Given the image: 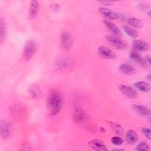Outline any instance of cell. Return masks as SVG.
<instances>
[{
	"label": "cell",
	"instance_id": "cell-1",
	"mask_svg": "<svg viewBox=\"0 0 151 151\" xmlns=\"http://www.w3.org/2000/svg\"><path fill=\"white\" fill-rule=\"evenodd\" d=\"M63 104L61 93L55 90H51L48 96L47 105L50 113L52 116L57 114L61 110Z\"/></svg>",
	"mask_w": 151,
	"mask_h": 151
},
{
	"label": "cell",
	"instance_id": "cell-2",
	"mask_svg": "<svg viewBox=\"0 0 151 151\" xmlns=\"http://www.w3.org/2000/svg\"><path fill=\"white\" fill-rule=\"evenodd\" d=\"M37 47V43L34 40H30L28 41L24 47L22 58L25 61L29 60L36 53Z\"/></svg>",
	"mask_w": 151,
	"mask_h": 151
},
{
	"label": "cell",
	"instance_id": "cell-3",
	"mask_svg": "<svg viewBox=\"0 0 151 151\" xmlns=\"http://www.w3.org/2000/svg\"><path fill=\"white\" fill-rule=\"evenodd\" d=\"M73 119L74 122L80 125L86 126L87 124V115L83 109L78 107L76 109L73 114Z\"/></svg>",
	"mask_w": 151,
	"mask_h": 151
},
{
	"label": "cell",
	"instance_id": "cell-4",
	"mask_svg": "<svg viewBox=\"0 0 151 151\" xmlns=\"http://www.w3.org/2000/svg\"><path fill=\"white\" fill-rule=\"evenodd\" d=\"M12 132V125L11 122L5 120H2L0 123V134L2 139L8 138Z\"/></svg>",
	"mask_w": 151,
	"mask_h": 151
},
{
	"label": "cell",
	"instance_id": "cell-5",
	"mask_svg": "<svg viewBox=\"0 0 151 151\" xmlns=\"http://www.w3.org/2000/svg\"><path fill=\"white\" fill-rule=\"evenodd\" d=\"M106 38L110 44L117 49L124 50L127 47L126 42L117 36L108 34L106 35Z\"/></svg>",
	"mask_w": 151,
	"mask_h": 151
},
{
	"label": "cell",
	"instance_id": "cell-6",
	"mask_svg": "<svg viewBox=\"0 0 151 151\" xmlns=\"http://www.w3.org/2000/svg\"><path fill=\"white\" fill-rule=\"evenodd\" d=\"M61 46L65 51H68L71 47L73 44V38L71 35L68 32H63L60 36Z\"/></svg>",
	"mask_w": 151,
	"mask_h": 151
},
{
	"label": "cell",
	"instance_id": "cell-7",
	"mask_svg": "<svg viewBox=\"0 0 151 151\" xmlns=\"http://www.w3.org/2000/svg\"><path fill=\"white\" fill-rule=\"evenodd\" d=\"M97 52L99 55L103 58L112 60L116 57V54L111 49L106 46L99 47L97 49Z\"/></svg>",
	"mask_w": 151,
	"mask_h": 151
},
{
	"label": "cell",
	"instance_id": "cell-8",
	"mask_svg": "<svg viewBox=\"0 0 151 151\" xmlns=\"http://www.w3.org/2000/svg\"><path fill=\"white\" fill-rule=\"evenodd\" d=\"M102 22L103 24L107 28V29L113 34V35L117 37L122 35V34L120 29L113 22L107 19H103L102 21Z\"/></svg>",
	"mask_w": 151,
	"mask_h": 151
},
{
	"label": "cell",
	"instance_id": "cell-9",
	"mask_svg": "<svg viewBox=\"0 0 151 151\" xmlns=\"http://www.w3.org/2000/svg\"><path fill=\"white\" fill-rule=\"evenodd\" d=\"M119 88L122 93L129 98L134 99L137 96L136 90L130 86L124 84H120Z\"/></svg>",
	"mask_w": 151,
	"mask_h": 151
},
{
	"label": "cell",
	"instance_id": "cell-10",
	"mask_svg": "<svg viewBox=\"0 0 151 151\" xmlns=\"http://www.w3.org/2000/svg\"><path fill=\"white\" fill-rule=\"evenodd\" d=\"M99 11L103 16L110 19H116L119 17V14L117 12L106 8H99Z\"/></svg>",
	"mask_w": 151,
	"mask_h": 151
},
{
	"label": "cell",
	"instance_id": "cell-11",
	"mask_svg": "<svg viewBox=\"0 0 151 151\" xmlns=\"http://www.w3.org/2000/svg\"><path fill=\"white\" fill-rule=\"evenodd\" d=\"M28 91L30 96L35 99H40L42 97V93L38 86L35 84L30 85L28 88Z\"/></svg>",
	"mask_w": 151,
	"mask_h": 151
},
{
	"label": "cell",
	"instance_id": "cell-12",
	"mask_svg": "<svg viewBox=\"0 0 151 151\" xmlns=\"http://www.w3.org/2000/svg\"><path fill=\"white\" fill-rule=\"evenodd\" d=\"M132 109L138 114L143 117H147L150 115V111L147 107L140 105V104H133L132 106Z\"/></svg>",
	"mask_w": 151,
	"mask_h": 151
},
{
	"label": "cell",
	"instance_id": "cell-13",
	"mask_svg": "<svg viewBox=\"0 0 151 151\" xmlns=\"http://www.w3.org/2000/svg\"><path fill=\"white\" fill-rule=\"evenodd\" d=\"M132 45L134 49L139 51H146L149 49V44L140 40H136L132 42Z\"/></svg>",
	"mask_w": 151,
	"mask_h": 151
},
{
	"label": "cell",
	"instance_id": "cell-14",
	"mask_svg": "<svg viewBox=\"0 0 151 151\" xmlns=\"http://www.w3.org/2000/svg\"><path fill=\"white\" fill-rule=\"evenodd\" d=\"M89 146L96 150H107L104 143L99 139H93L88 142Z\"/></svg>",
	"mask_w": 151,
	"mask_h": 151
},
{
	"label": "cell",
	"instance_id": "cell-15",
	"mask_svg": "<svg viewBox=\"0 0 151 151\" xmlns=\"http://www.w3.org/2000/svg\"><path fill=\"white\" fill-rule=\"evenodd\" d=\"M129 58L134 63L142 67H147V64L145 61V59L143 58L139 54L135 52H130L129 54Z\"/></svg>",
	"mask_w": 151,
	"mask_h": 151
},
{
	"label": "cell",
	"instance_id": "cell-16",
	"mask_svg": "<svg viewBox=\"0 0 151 151\" xmlns=\"http://www.w3.org/2000/svg\"><path fill=\"white\" fill-rule=\"evenodd\" d=\"M125 139L129 144L133 145L137 143L139 137L137 133L134 130L130 129L126 132Z\"/></svg>",
	"mask_w": 151,
	"mask_h": 151
},
{
	"label": "cell",
	"instance_id": "cell-17",
	"mask_svg": "<svg viewBox=\"0 0 151 151\" xmlns=\"http://www.w3.org/2000/svg\"><path fill=\"white\" fill-rule=\"evenodd\" d=\"M7 35V27L5 20L4 18L0 19V40L2 43L6 39Z\"/></svg>",
	"mask_w": 151,
	"mask_h": 151
},
{
	"label": "cell",
	"instance_id": "cell-18",
	"mask_svg": "<svg viewBox=\"0 0 151 151\" xmlns=\"http://www.w3.org/2000/svg\"><path fill=\"white\" fill-rule=\"evenodd\" d=\"M119 70L122 73L126 75H132L134 74L135 73L134 68L131 64L126 63L120 64L119 67Z\"/></svg>",
	"mask_w": 151,
	"mask_h": 151
},
{
	"label": "cell",
	"instance_id": "cell-19",
	"mask_svg": "<svg viewBox=\"0 0 151 151\" xmlns=\"http://www.w3.org/2000/svg\"><path fill=\"white\" fill-rule=\"evenodd\" d=\"M134 86L138 90L142 92L147 93L150 90V86L149 83L143 81H136L134 83Z\"/></svg>",
	"mask_w": 151,
	"mask_h": 151
},
{
	"label": "cell",
	"instance_id": "cell-20",
	"mask_svg": "<svg viewBox=\"0 0 151 151\" xmlns=\"http://www.w3.org/2000/svg\"><path fill=\"white\" fill-rule=\"evenodd\" d=\"M38 12V3L36 1H32L30 4L29 17L31 19H34Z\"/></svg>",
	"mask_w": 151,
	"mask_h": 151
},
{
	"label": "cell",
	"instance_id": "cell-21",
	"mask_svg": "<svg viewBox=\"0 0 151 151\" xmlns=\"http://www.w3.org/2000/svg\"><path fill=\"white\" fill-rule=\"evenodd\" d=\"M122 28L124 33L130 38H136L138 37V33L137 31L132 27L127 25H123L122 27Z\"/></svg>",
	"mask_w": 151,
	"mask_h": 151
},
{
	"label": "cell",
	"instance_id": "cell-22",
	"mask_svg": "<svg viewBox=\"0 0 151 151\" xmlns=\"http://www.w3.org/2000/svg\"><path fill=\"white\" fill-rule=\"evenodd\" d=\"M127 22L129 24V25L136 28L139 29L143 27V22H142V21L136 18H129L127 19Z\"/></svg>",
	"mask_w": 151,
	"mask_h": 151
},
{
	"label": "cell",
	"instance_id": "cell-23",
	"mask_svg": "<svg viewBox=\"0 0 151 151\" xmlns=\"http://www.w3.org/2000/svg\"><path fill=\"white\" fill-rule=\"evenodd\" d=\"M108 124L116 133L119 135H122L123 134V130L120 124L111 121H108Z\"/></svg>",
	"mask_w": 151,
	"mask_h": 151
},
{
	"label": "cell",
	"instance_id": "cell-24",
	"mask_svg": "<svg viewBox=\"0 0 151 151\" xmlns=\"http://www.w3.org/2000/svg\"><path fill=\"white\" fill-rule=\"evenodd\" d=\"M69 61L66 58H62L57 61V66L61 70L66 68L68 65Z\"/></svg>",
	"mask_w": 151,
	"mask_h": 151
},
{
	"label": "cell",
	"instance_id": "cell-25",
	"mask_svg": "<svg viewBox=\"0 0 151 151\" xmlns=\"http://www.w3.org/2000/svg\"><path fill=\"white\" fill-rule=\"evenodd\" d=\"M135 150L138 151H147L150 150L149 145L146 142L139 143L135 147Z\"/></svg>",
	"mask_w": 151,
	"mask_h": 151
},
{
	"label": "cell",
	"instance_id": "cell-26",
	"mask_svg": "<svg viewBox=\"0 0 151 151\" xmlns=\"http://www.w3.org/2000/svg\"><path fill=\"white\" fill-rule=\"evenodd\" d=\"M111 143L116 145V146H120L121 145L123 142V140L122 137H119V136H114L111 138Z\"/></svg>",
	"mask_w": 151,
	"mask_h": 151
},
{
	"label": "cell",
	"instance_id": "cell-27",
	"mask_svg": "<svg viewBox=\"0 0 151 151\" xmlns=\"http://www.w3.org/2000/svg\"><path fill=\"white\" fill-rule=\"evenodd\" d=\"M142 133H143V134L146 136V137H147L149 140H150L151 139V135H150V129L147 128V127H143L142 129Z\"/></svg>",
	"mask_w": 151,
	"mask_h": 151
},
{
	"label": "cell",
	"instance_id": "cell-28",
	"mask_svg": "<svg viewBox=\"0 0 151 151\" xmlns=\"http://www.w3.org/2000/svg\"><path fill=\"white\" fill-rule=\"evenodd\" d=\"M12 113L15 116L16 115L19 116V114H21V109L18 107L14 106V107L12 108Z\"/></svg>",
	"mask_w": 151,
	"mask_h": 151
},
{
	"label": "cell",
	"instance_id": "cell-29",
	"mask_svg": "<svg viewBox=\"0 0 151 151\" xmlns=\"http://www.w3.org/2000/svg\"><path fill=\"white\" fill-rule=\"evenodd\" d=\"M100 3L104 5H111L114 4V2L111 1H100Z\"/></svg>",
	"mask_w": 151,
	"mask_h": 151
},
{
	"label": "cell",
	"instance_id": "cell-30",
	"mask_svg": "<svg viewBox=\"0 0 151 151\" xmlns=\"http://www.w3.org/2000/svg\"><path fill=\"white\" fill-rule=\"evenodd\" d=\"M145 61L146 62V63L147 64V65H150V55H147L145 57Z\"/></svg>",
	"mask_w": 151,
	"mask_h": 151
},
{
	"label": "cell",
	"instance_id": "cell-31",
	"mask_svg": "<svg viewBox=\"0 0 151 151\" xmlns=\"http://www.w3.org/2000/svg\"><path fill=\"white\" fill-rule=\"evenodd\" d=\"M22 150H30L31 149H30V146H29V145L28 144V143H25V144H24V146H22Z\"/></svg>",
	"mask_w": 151,
	"mask_h": 151
},
{
	"label": "cell",
	"instance_id": "cell-32",
	"mask_svg": "<svg viewBox=\"0 0 151 151\" xmlns=\"http://www.w3.org/2000/svg\"><path fill=\"white\" fill-rule=\"evenodd\" d=\"M60 9V6L58 4H53L52 5V9L55 11H57V10H58Z\"/></svg>",
	"mask_w": 151,
	"mask_h": 151
},
{
	"label": "cell",
	"instance_id": "cell-33",
	"mask_svg": "<svg viewBox=\"0 0 151 151\" xmlns=\"http://www.w3.org/2000/svg\"><path fill=\"white\" fill-rule=\"evenodd\" d=\"M146 79L148 81H150V73H149L148 74L146 75Z\"/></svg>",
	"mask_w": 151,
	"mask_h": 151
}]
</instances>
